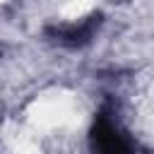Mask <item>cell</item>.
Wrapping results in <instances>:
<instances>
[{
    "label": "cell",
    "instance_id": "6da1fadb",
    "mask_svg": "<svg viewBox=\"0 0 154 154\" xmlns=\"http://www.w3.org/2000/svg\"><path fill=\"white\" fill-rule=\"evenodd\" d=\"M91 147L96 154H130V147H128V140L123 137V132L116 128L113 118L101 111L94 120V128H91Z\"/></svg>",
    "mask_w": 154,
    "mask_h": 154
},
{
    "label": "cell",
    "instance_id": "7a4b0ae2",
    "mask_svg": "<svg viewBox=\"0 0 154 154\" xmlns=\"http://www.w3.org/2000/svg\"><path fill=\"white\" fill-rule=\"evenodd\" d=\"M99 24H101V14L96 12V14H89L87 19H82L79 24L48 26V29H46V34H48V36H53L55 41L65 43V46H84V43L94 36V31L99 29Z\"/></svg>",
    "mask_w": 154,
    "mask_h": 154
}]
</instances>
